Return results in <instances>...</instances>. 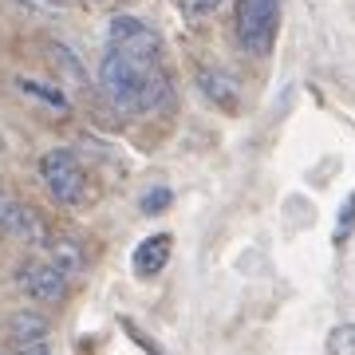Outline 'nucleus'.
<instances>
[{
	"mask_svg": "<svg viewBox=\"0 0 355 355\" xmlns=\"http://www.w3.org/2000/svg\"><path fill=\"white\" fill-rule=\"evenodd\" d=\"M8 336H12L16 343H36L48 336V320L36 316V312H16L12 324H8Z\"/></svg>",
	"mask_w": 355,
	"mask_h": 355,
	"instance_id": "obj_12",
	"label": "nucleus"
},
{
	"mask_svg": "<svg viewBox=\"0 0 355 355\" xmlns=\"http://www.w3.org/2000/svg\"><path fill=\"white\" fill-rule=\"evenodd\" d=\"M170 253H174L170 233H154V237L139 241V249H135V277H142V280L158 277L166 268V261H170Z\"/></svg>",
	"mask_w": 355,
	"mask_h": 355,
	"instance_id": "obj_6",
	"label": "nucleus"
},
{
	"mask_svg": "<svg viewBox=\"0 0 355 355\" xmlns=\"http://www.w3.org/2000/svg\"><path fill=\"white\" fill-rule=\"evenodd\" d=\"M12 209H16V198H8V193L0 190V233L8 229V217H12Z\"/></svg>",
	"mask_w": 355,
	"mask_h": 355,
	"instance_id": "obj_18",
	"label": "nucleus"
},
{
	"mask_svg": "<svg viewBox=\"0 0 355 355\" xmlns=\"http://www.w3.org/2000/svg\"><path fill=\"white\" fill-rule=\"evenodd\" d=\"M12 355H48V340H36V343H16Z\"/></svg>",
	"mask_w": 355,
	"mask_h": 355,
	"instance_id": "obj_19",
	"label": "nucleus"
},
{
	"mask_svg": "<svg viewBox=\"0 0 355 355\" xmlns=\"http://www.w3.org/2000/svg\"><path fill=\"white\" fill-rule=\"evenodd\" d=\"M16 87L24 91L28 99H36L40 107H48V111H55V114H67V111H71V103H67V95H64L60 87H48V83H40V79H28V76L16 79Z\"/></svg>",
	"mask_w": 355,
	"mask_h": 355,
	"instance_id": "obj_11",
	"label": "nucleus"
},
{
	"mask_svg": "<svg viewBox=\"0 0 355 355\" xmlns=\"http://www.w3.org/2000/svg\"><path fill=\"white\" fill-rule=\"evenodd\" d=\"M99 91L107 95L114 111L123 114L162 111L170 95H174L162 64H139V60H127L114 48H107L99 60Z\"/></svg>",
	"mask_w": 355,
	"mask_h": 355,
	"instance_id": "obj_1",
	"label": "nucleus"
},
{
	"mask_svg": "<svg viewBox=\"0 0 355 355\" xmlns=\"http://www.w3.org/2000/svg\"><path fill=\"white\" fill-rule=\"evenodd\" d=\"M48 60H51V67L60 71V79L64 83H71V87H91V76H87V67H83V60H79L76 51L67 48V44H51L48 48Z\"/></svg>",
	"mask_w": 355,
	"mask_h": 355,
	"instance_id": "obj_8",
	"label": "nucleus"
},
{
	"mask_svg": "<svg viewBox=\"0 0 355 355\" xmlns=\"http://www.w3.org/2000/svg\"><path fill=\"white\" fill-rule=\"evenodd\" d=\"M166 205H170V190L166 186H154V190L142 193V214H162Z\"/></svg>",
	"mask_w": 355,
	"mask_h": 355,
	"instance_id": "obj_17",
	"label": "nucleus"
},
{
	"mask_svg": "<svg viewBox=\"0 0 355 355\" xmlns=\"http://www.w3.org/2000/svg\"><path fill=\"white\" fill-rule=\"evenodd\" d=\"M40 182H44L51 198H55L60 205H67V209L83 205L87 193H91V182H87L83 162H79L71 150H64V146H55V150H48L44 158H40Z\"/></svg>",
	"mask_w": 355,
	"mask_h": 355,
	"instance_id": "obj_2",
	"label": "nucleus"
},
{
	"mask_svg": "<svg viewBox=\"0 0 355 355\" xmlns=\"http://www.w3.org/2000/svg\"><path fill=\"white\" fill-rule=\"evenodd\" d=\"M328 355H355V324H340L328 331Z\"/></svg>",
	"mask_w": 355,
	"mask_h": 355,
	"instance_id": "obj_13",
	"label": "nucleus"
},
{
	"mask_svg": "<svg viewBox=\"0 0 355 355\" xmlns=\"http://www.w3.org/2000/svg\"><path fill=\"white\" fill-rule=\"evenodd\" d=\"M198 87H202V95H205L209 103H214V107L237 111V99H241V91H237L233 76L217 71V67H202V71H198Z\"/></svg>",
	"mask_w": 355,
	"mask_h": 355,
	"instance_id": "obj_7",
	"label": "nucleus"
},
{
	"mask_svg": "<svg viewBox=\"0 0 355 355\" xmlns=\"http://www.w3.org/2000/svg\"><path fill=\"white\" fill-rule=\"evenodd\" d=\"M107 40H111V48L123 51L127 60L162 64V36H158L146 20H139V16H114L111 28H107Z\"/></svg>",
	"mask_w": 355,
	"mask_h": 355,
	"instance_id": "obj_4",
	"label": "nucleus"
},
{
	"mask_svg": "<svg viewBox=\"0 0 355 355\" xmlns=\"http://www.w3.org/2000/svg\"><path fill=\"white\" fill-rule=\"evenodd\" d=\"M4 233H12V237H20V241H32V245H44V241H48L40 214L32 209V205H24V202H16V209H12V217H8V229H4Z\"/></svg>",
	"mask_w": 355,
	"mask_h": 355,
	"instance_id": "obj_10",
	"label": "nucleus"
},
{
	"mask_svg": "<svg viewBox=\"0 0 355 355\" xmlns=\"http://www.w3.org/2000/svg\"><path fill=\"white\" fill-rule=\"evenodd\" d=\"M16 288L24 292L28 300H40V304H55L67 296V277L60 268H51L48 261H24L16 268Z\"/></svg>",
	"mask_w": 355,
	"mask_h": 355,
	"instance_id": "obj_5",
	"label": "nucleus"
},
{
	"mask_svg": "<svg viewBox=\"0 0 355 355\" xmlns=\"http://www.w3.org/2000/svg\"><path fill=\"white\" fill-rule=\"evenodd\" d=\"M221 4H225V0H178V8H182L186 16H193V20H202V16H214Z\"/></svg>",
	"mask_w": 355,
	"mask_h": 355,
	"instance_id": "obj_15",
	"label": "nucleus"
},
{
	"mask_svg": "<svg viewBox=\"0 0 355 355\" xmlns=\"http://www.w3.org/2000/svg\"><path fill=\"white\" fill-rule=\"evenodd\" d=\"M12 4H20L32 16H60L64 12V0H12Z\"/></svg>",
	"mask_w": 355,
	"mask_h": 355,
	"instance_id": "obj_16",
	"label": "nucleus"
},
{
	"mask_svg": "<svg viewBox=\"0 0 355 355\" xmlns=\"http://www.w3.org/2000/svg\"><path fill=\"white\" fill-rule=\"evenodd\" d=\"M280 28V0H237V40L245 51L268 55Z\"/></svg>",
	"mask_w": 355,
	"mask_h": 355,
	"instance_id": "obj_3",
	"label": "nucleus"
},
{
	"mask_svg": "<svg viewBox=\"0 0 355 355\" xmlns=\"http://www.w3.org/2000/svg\"><path fill=\"white\" fill-rule=\"evenodd\" d=\"M352 229H355V193L343 202L340 217H336V241H347V237H352Z\"/></svg>",
	"mask_w": 355,
	"mask_h": 355,
	"instance_id": "obj_14",
	"label": "nucleus"
},
{
	"mask_svg": "<svg viewBox=\"0 0 355 355\" xmlns=\"http://www.w3.org/2000/svg\"><path fill=\"white\" fill-rule=\"evenodd\" d=\"M44 249H48V265L60 268V272H79V268L87 265V253H83V245H76L71 237H48L44 241Z\"/></svg>",
	"mask_w": 355,
	"mask_h": 355,
	"instance_id": "obj_9",
	"label": "nucleus"
}]
</instances>
